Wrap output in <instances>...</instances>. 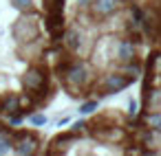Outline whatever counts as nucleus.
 I'll return each mask as SVG.
<instances>
[{"label":"nucleus","mask_w":161,"mask_h":156,"mask_svg":"<svg viewBox=\"0 0 161 156\" xmlns=\"http://www.w3.org/2000/svg\"><path fill=\"white\" fill-rule=\"evenodd\" d=\"M51 68L73 101H102L139 81L141 0H40Z\"/></svg>","instance_id":"nucleus-1"},{"label":"nucleus","mask_w":161,"mask_h":156,"mask_svg":"<svg viewBox=\"0 0 161 156\" xmlns=\"http://www.w3.org/2000/svg\"><path fill=\"white\" fill-rule=\"evenodd\" d=\"M146 55L139 75L137 127L148 156H161V0H141Z\"/></svg>","instance_id":"nucleus-4"},{"label":"nucleus","mask_w":161,"mask_h":156,"mask_svg":"<svg viewBox=\"0 0 161 156\" xmlns=\"http://www.w3.org/2000/svg\"><path fill=\"white\" fill-rule=\"evenodd\" d=\"M42 154L47 156H88V154H117L143 156V141L135 114L121 108H102L91 117L55 132L44 141Z\"/></svg>","instance_id":"nucleus-3"},{"label":"nucleus","mask_w":161,"mask_h":156,"mask_svg":"<svg viewBox=\"0 0 161 156\" xmlns=\"http://www.w3.org/2000/svg\"><path fill=\"white\" fill-rule=\"evenodd\" d=\"M42 132L0 117V156H36L44 147Z\"/></svg>","instance_id":"nucleus-5"},{"label":"nucleus","mask_w":161,"mask_h":156,"mask_svg":"<svg viewBox=\"0 0 161 156\" xmlns=\"http://www.w3.org/2000/svg\"><path fill=\"white\" fill-rule=\"evenodd\" d=\"M60 86L36 0H0V117L20 123L47 110Z\"/></svg>","instance_id":"nucleus-2"}]
</instances>
